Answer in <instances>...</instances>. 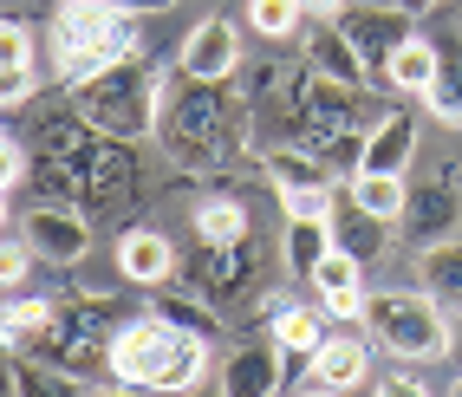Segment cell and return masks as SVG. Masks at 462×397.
<instances>
[{
    "instance_id": "obj_1",
    "label": "cell",
    "mask_w": 462,
    "mask_h": 397,
    "mask_svg": "<svg viewBox=\"0 0 462 397\" xmlns=\"http://www.w3.org/2000/svg\"><path fill=\"white\" fill-rule=\"evenodd\" d=\"M157 137H163L170 157L189 163V170H222V163H235L248 143H261V131H254V105L235 98L228 78H222V85H208V78L163 85Z\"/></svg>"
},
{
    "instance_id": "obj_2",
    "label": "cell",
    "mask_w": 462,
    "mask_h": 397,
    "mask_svg": "<svg viewBox=\"0 0 462 397\" xmlns=\"http://www.w3.org/2000/svg\"><path fill=\"white\" fill-rule=\"evenodd\" d=\"M105 365L131 391H196L208 378V339L170 326L163 313H137V319L117 326Z\"/></svg>"
},
{
    "instance_id": "obj_3",
    "label": "cell",
    "mask_w": 462,
    "mask_h": 397,
    "mask_svg": "<svg viewBox=\"0 0 462 397\" xmlns=\"http://www.w3.org/2000/svg\"><path fill=\"white\" fill-rule=\"evenodd\" d=\"M137 52H143L137 14L111 7V0H66V7H52V72L66 91L98 78L117 59H137Z\"/></svg>"
},
{
    "instance_id": "obj_4",
    "label": "cell",
    "mask_w": 462,
    "mask_h": 397,
    "mask_svg": "<svg viewBox=\"0 0 462 397\" xmlns=\"http://www.w3.org/2000/svg\"><path fill=\"white\" fill-rule=\"evenodd\" d=\"M40 170V189L52 202H79L85 216L91 208H111V202H131L137 189V157H131V143L125 137H105V131H91L85 143H72L66 157H33Z\"/></svg>"
},
{
    "instance_id": "obj_5",
    "label": "cell",
    "mask_w": 462,
    "mask_h": 397,
    "mask_svg": "<svg viewBox=\"0 0 462 397\" xmlns=\"http://www.w3.org/2000/svg\"><path fill=\"white\" fill-rule=\"evenodd\" d=\"M163 85H170V78H157V72L143 66V59H117V66H105L98 78L72 85V105H79V117H85L91 131L137 143V137H150V131H157Z\"/></svg>"
},
{
    "instance_id": "obj_6",
    "label": "cell",
    "mask_w": 462,
    "mask_h": 397,
    "mask_svg": "<svg viewBox=\"0 0 462 397\" xmlns=\"http://www.w3.org/2000/svg\"><path fill=\"white\" fill-rule=\"evenodd\" d=\"M365 332L404 365H430V358H449V313L417 293H372L365 300Z\"/></svg>"
},
{
    "instance_id": "obj_7",
    "label": "cell",
    "mask_w": 462,
    "mask_h": 397,
    "mask_svg": "<svg viewBox=\"0 0 462 397\" xmlns=\"http://www.w3.org/2000/svg\"><path fill=\"white\" fill-rule=\"evenodd\" d=\"M117 326H125V313H117L105 293L59 300V313H52V326H46V339L33 346V358L52 365V372H79V365H91V358L111 352Z\"/></svg>"
},
{
    "instance_id": "obj_8",
    "label": "cell",
    "mask_w": 462,
    "mask_h": 397,
    "mask_svg": "<svg viewBox=\"0 0 462 397\" xmlns=\"http://www.w3.org/2000/svg\"><path fill=\"white\" fill-rule=\"evenodd\" d=\"M20 235H26V248H33L46 267H79V261L91 254V216H85L79 202L40 196V202L20 216Z\"/></svg>"
},
{
    "instance_id": "obj_9",
    "label": "cell",
    "mask_w": 462,
    "mask_h": 397,
    "mask_svg": "<svg viewBox=\"0 0 462 397\" xmlns=\"http://www.w3.org/2000/svg\"><path fill=\"white\" fill-rule=\"evenodd\" d=\"M411 20H417V14H404L397 0H384V7H346V14H338V26L352 33V46H358V59H365V66H372V78H384L391 52L417 33Z\"/></svg>"
},
{
    "instance_id": "obj_10",
    "label": "cell",
    "mask_w": 462,
    "mask_h": 397,
    "mask_svg": "<svg viewBox=\"0 0 462 397\" xmlns=\"http://www.w3.org/2000/svg\"><path fill=\"white\" fill-rule=\"evenodd\" d=\"M176 72L182 78H208V85L235 78L241 72V33H235V20H222V14L196 20L189 40H182V52H176Z\"/></svg>"
},
{
    "instance_id": "obj_11",
    "label": "cell",
    "mask_w": 462,
    "mask_h": 397,
    "mask_svg": "<svg viewBox=\"0 0 462 397\" xmlns=\"http://www.w3.org/2000/svg\"><path fill=\"white\" fill-rule=\"evenodd\" d=\"M300 391H365L372 384V346L352 339V332H332V339L306 358V378H293Z\"/></svg>"
},
{
    "instance_id": "obj_12",
    "label": "cell",
    "mask_w": 462,
    "mask_h": 397,
    "mask_svg": "<svg viewBox=\"0 0 462 397\" xmlns=\"http://www.w3.org/2000/svg\"><path fill=\"white\" fill-rule=\"evenodd\" d=\"M306 287L319 293V307H326L332 319H365V300H372V293H365V261L346 254L338 241L326 248V261L306 273Z\"/></svg>"
},
{
    "instance_id": "obj_13",
    "label": "cell",
    "mask_w": 462,
    "mask_h": 397,
    "mask_svg": "<svg viewBox=\"0 0 462 397\" xmlns=\"http://www.w3.org/2000/svg\"><path fill=\"white\" fill-rule=\"evenodd\" d=\"M300 59L313 66L319 78H338V85H372V66L358 59V46H352V33L338 20H313L300 33Z\"/></svg>"
},
{
    "instance_id": "obj_14",
    "label": "cell",
    "mask_w": 462,
    "mask_h": 397,
    "mask_svg": "<svg viewBox=\"0 0 462 397\" xmlns=\"http://www.w3.org/2000/svg\"><path fill=\"white\" fill-rule=\"evenodd\" d=\"M254 235L248 241H228V248H215V241H202V254L189 261V287L208 293V300H235L241 287L254 281Z\"/></svg>"
},
{
    "instance_id": "obj_15",
    "label": "cell",
    "mask_w": 462,
    "mask_h": 397,
    "mask_svg": "<svg viewBox=\"0 0 462 397\" xmlns=\"http://www.w3.org/2000/svg\"><path fill=\"white\" fill-rule=\"evenodd\" d=\"M456 222H462V189L449 176H437V182H423V189H411V202H404V228L417 248H430V241H449L456 235Z\"/></svg>"
},
{
    "instance_id": "obj_16",
    "label": "cell",
    "mask_w": 462,
    "mask_h": 397,
    "mask_svg": "<svg viewBox=\"0 0 462 397\" xmlns=\"http://www.w3.org/2000/svg\"><path fill=\"white\" fill-rule=\"evenodd\" d=\"M117 273H125L131 287H163V281L182 273V254L170 248V235L131 228V235H117Z\"/></svg>"
},
{
    "instance_id": "obj_17",
    "label": "cell",
    "mask_w": 462,
    "mask_h": 397,
    "mask_svg": "<svg viewBox=\"0 0 462 397\" xmlns=\"http://www.w3.org/2000/svg\"><path fill=\"white\" fill-rule=\"evenodd\" d=\"M411 157H417V111H378V125L365 131V157H358V170L404 176Z\"/></svg>"
},
{
    "instance_id": "obj_18",
    "label": "cell",
    "mask_w": 462,
    "mask_h": 397,
    "mask_svg": "<svg viewBox=\"0 0 462 397\" xmlns=\"http://www.w3.org/2000/svg\"><path fill=\"white\" fill-rule=\"evenodd\" d=\"M281 346H273V332H267V339L261 346H241L228 365H222V391L228 397H273V391H281L287 378H281Z\"/></svg>"
},
{
    "instance_id": "obj_19",
    "label": "cell",
    "mask_w": 462,
    "mask_h": 397,
    "mask_svg": "<svg viewBox=\"0 0 462 397\" xmlns=\"http://www.w3.org/2000/svg\"><path fill=\"white\" fill-rule=\"evenodd\" d=\"M391 228H397V222L372 216V208H358V202L346 196V182H338V202H332V241H338V248L358 254V261H372V254H384Z\"/></svg>"
},
{
    "instance_id": "obj_20",
    "label": "cell",
    "mask_w": 462,
    "mask_h": 397,
    "mask_svg": "<svg viewBox=\"0 0 462 397\" xmlns=\"http://www.w3.org/2000/svg\"><path fill=\"white\" fill-rule=\"evenodd\" d=\"M267 332H273V346H281L287 358H313L326 339H332V313L326 307H306V300H293V307H281V313H273L267 319Z\"/></svg>"
},
{
    "instance_id": "obj_21",
    "label": "cell",
    "mask_w": 462,
    "mask_h": 397,
    "mask_svg": "<svg viewBox=\"0 0 462 397\" xmlns=\"http://www.w3.org/2000/svg\"><path fill=\"white\" fill-rule=\"evenodd\" d=\"M417 287L443 313H462V241H430L417 248Z\"/></svg>"
},
{
    "instance_id": "obj_22",
    "label": "cell",
    "mask_w": 462,
    "mask_h": 397,
    "mask_svg": "<svg viewBox=\"0 0 462 397\" xmlns=\"http://www.w3.org/2000/svg\"><path fill=\"white\" fill-rule=\"evenodd\" d=\"M332 248V216H287V235H281V261L293 281H306Z\"/></svg>"
},
{
    "instance_id": "obj_23",
    "label": "cell",
    "mask_w": 462,
    "mask_h": 397,
    "mask_svg": "<svg viewBox=\"0 0 462 397\" xmlns=\"http://www.w3.org/2000/svg\"><path fill=\"white\" fill-rule=\"evenodd\" d=\"M423 105L437 125H462V40H437V78H430L423 91Z\"/></svg>"
},
{
    "instance_id": "obj_24",
    "label": "cell",
    "mask_w": 462,
    "mask_h": 397,
    "mask_svg": "<svg viewBox=\"0 0 462 397\" xmlns=\"http://www.w3.org/2000/svg\"><path fill=\"white\" fill-rule=\"evenodd\" d=\"M157 300H150V313H163L170 326H182V332H202V339H215L222 332V319H215V300L208 293H196V287H150Z\"/></svg>"
},
{
    "instance_id": "obj_25",
    "label": "cell",
    "mask_w": 462,
    "mask_h": 397,
    "mask_svg": "<svg viewBox=\"0 0 462 397\" xmlns=\"http://www.w3.org/2000/svg\"><path fill=\"white\" fill-rule=\"evenodd\" d=\"M430 78H437V40L411 33L404 46L391 52V66H384V85H391V91H404V98H423V91H430Z\"/></svg>"
},
{
    "instance_id": "obj_26",
    "label": "cell",
    "mask_w": 462,
    "mask_h": 397,
    "mask_svg": "<svg viewBox=\"0 0 462 397\" xmlns=\"http://www.w3.org/2000/svg\"><path fill=\"white\" fill-rule=\"evenodd\" d=\"M346 196L358 208H372V216H384V222H404L411 182L404 176H384V170H358V176H346Z\"/></svg>"
},
{
    "instance_id": "obj_27",
    "label": "cell",
    "mask_w": 462,
    "mask_h": 397,
    "mask_svg": "<svg viewBox=\"0 0 462 397\" xmlns=\"http://www.w3.org/2000/svg\"><path fill=\"white\" fill-rule=\"evenodd\" d=\"M196 235L215 241V248H228V241H248L254 222H248V208H241L235 196H208V202L196 208Z\"/></svg>"
},
{
    "instance_id": "obj_28",
    "label": "cell",
    "mask_w": 462,
    "mask_h": 397,
    "mask_svg": "<svg viewBox=\"0 0 462 397\" xmlns=\"http://www.w3.org/2000/svg\"><path fill=\"white\" fill-rule=\"evenodd\" d=\"M300 20H306L300 0H248V26H254L261 40H293Z\"/></svg>"
},
{
    "instance_id": "obj_29",
    "label": "cell",
    "mask_w": 462,
    "mask_h": 397,
    "mask_svg": "<svg viewBox=\"0 0 462 397\" xmlns=\"http://www.w3.org/2000/svg\"><path fill=\"white\" fill-rule=\"evenodd\" d=\"M33 91H40L33 66H0V111H20V105H33Z\"/></svg>"
},
{
    "instance_id": "obj_30",
    "label": "cell",
    "mask_w": 462,
    "mask_h": 397,
    "mask_svg": "<svg viewBox=\"0 0 462 397\" xmlns=\"http://www.w3.org/2000/svg\"><path fill=\"white\" fill-rule=\"evenodd\" d=\"M33 261H40V254L26 248V235H20V241H7V235H0V287H20Z\"/></svg>"
},
{
    "instance_id": "obj_31",
    "label": "cell",
    "mask_w": 462,
    "mask_h": 397,
    "mask_svg": "<svg viewBox=\"0 0 462 397\" xmlns=\"http://www.w3.org/2000/svg\"><path fill=\"white\" fill-rule=\"evenodd\" d=\"M0 66H33V33L20 20H0Z\"/></svg>"
},
{
    "instance_id": "obj_32",
    "label": "cell",
    "mask_w": 462,
    "mask_h": 397,
    "mask_svg": "<svg viewBox=\"0 0 462 397\" xmlns=\"http://www.w3.org/2000/svg\"><path fill=\"white\" fill-rule=\"evenodd\" d=\"M26 163H33V150H26V143H14L7 131H0V189H14V182L26 176Z\"/></svg>"
},
{
    "instance_id": "obj_33",
    "label": "cell",
    "mask_w": 462,
    "mask_h": 397,
    "mask_svg": "<svg viewBox=\"0 0 462 397\" xmlns=\"http://www.w3.org/2000/svg\"><path fill=\"white\" fill-rule=\"evenodd\" d=\"M300 7H306V20H338L352 0H300Z\"/></svg>"
},
{
    "instance_id": "obj_34",
    "label": "cell",
    "mask_w": 462,
    "mask_h": 397,
    "mask_svg": "<svg viewBox=\"0 0 462 397\" xmlns=\"http://www.w3.org/2000/svg\"><path fill=\"white\" fill-rule=\"evenodd\" d=\"M111 7H125V14H137V20H143V14H163V7H176V0H111Z\"/></svg>"
},
{
    "instance_id": "obj_35",
    "label": "cell",
    "mask_w": 462,
    "mask_h": 397,
    "mask_svg": "<svg viewBox=\"0 0 462 397\" xmlns=\"http://www.w3.org/2000/svg\"><path fill=\"white\" fill-rule=\"evenodd\" d=\"M449 352L462 358V313H449Z\"/></svg>"
},
{
    "instance_id": "obj_36",
    "label": "cell",
    "mask_w": 462,
    "mask_h": 397,
    "mask_svg": "<svg viewBox=\"0 0 462 397\" xmlns=\"http://www.w3.org/2000/svg\"><path fill=\"white\" fill-rule=\"evenodd\" d=\"M404 14H430V7H443V0H397Z\"/></svg>"
},
{
    "instance_id": "obj_37",
    "label": "cell",
    "mask_w": 462,
    "mask_h": 397,
    "mask_svg": "<svg viewBox=\"0 0 462 397\" xmlns=\"http://www.w3.org/2000/svg\"><path fill=\"white\" fill-rule=\"evenodd\" d=\"M0 228H7V189H0Z\"/></svg>"
},
{
    "instance_id": "obj_38",
    "label": "cell",
    "mask_w": 462,
    "mask_h": 397,
    "mask_svg": "<svg viewBox=\"0 0 462 397\" xmlns=\"http://www.w3.org/2000/svg\"><path fill=\"white\" fill-rule=\"evenodd\" d=\"M449 397H462V372H456V384H449Z\"/></svg>"
},
{
    "instance_id": "obj_39",
    "label": "cell",
    "mask_w": 462,
    "mask_h": 397,
    "mask_svg": "<svg viewBox=\"0 0 462 397\" xmlns=\"http://www.w3.org/2000/svg\"><path fill=\"white\" fill-rule=\"evenodd\" d=\"M52 7H66V0H52Z\"/></svg>"
}]
</instances>
